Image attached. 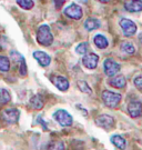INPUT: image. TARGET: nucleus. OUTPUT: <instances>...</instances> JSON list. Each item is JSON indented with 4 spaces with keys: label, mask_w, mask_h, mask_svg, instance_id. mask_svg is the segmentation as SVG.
Segmentation results:
<instances>
[{
    "label": "nucleus",
    "mask_w": 142,
    "mask_h": 150,
    "mask_svg": "<svg viewBox=\"0 0 142 150\" xmlns=\"http://www.w3.org/2000/svg\"><path fill=\"white\" fill-rule=\"evenodd\" d=\"M37 41L39 45L48 47L53 42V35L48 25H41L37 30Z\"/></svg>",
    "instance_id": "nucleus-1"
},
{
    "label": "nucleus",
    "mask_w": 142,
    "mask_h": 150,
    "mask_svg": "<svg viewBox=\"0 0 142 150\" xmlns=\"http://www.w3.org/2000/svg\"><path fill=\"white\" fill-rule=\"evenodd\" d=\"M53 119H54L60 126H62V127H69V126H71L72 122H73L72 116H71L67 110H63V109L57 110L56 112L53 113Z\"/></svg>",
    "instance_id": "nucleus-2"
},
{
    "label": "nucleus",
    "mask_w": 142,
    "mask_h": 150,
    "mask_svg": "<svg viewBox=\"0 0 142 150\" xmlns=\"http://www.w3.org/2000/svg\"><path fill=\"white\" fill-rule=\"evenodd\" d=\"M101 98H102V100H103L105 106H108V107L110 108H114L119 105V102L121 100V95L117 93V92L105 90L102 92Z\"/></svg>",
    "instance_id": "nucleus-3"
},
{
    "label": "nucleus",
    "mask_w": 142,
    "mask_h": 150,
    "mask_svg": "<svg viewBox=\"0 0 142 150\" xmlns=\"http://www.w3.org/2000/svg\"><path fill=\"white\" fill-rule=\"evenodd\" d=\"M20 117V111L18 109H5L2 113H1V118L8 125H13V123L18 122Z\"/></svg>",
    "instance_id": "nucleus-4"
},
{
    "label": "nucleus",
    "mask_w": 142,
    "mask_h": 150,
    "mask_svg": "<svg viewBox=\"0 0 142 150\" xmlns=\"http://www.w3.org/2000/svg\"><path fill=\"white\" fill-rule=\"evenodd\" d=\"M120 26H121L123 35L126 37H131V36H133L137 32V25L132 20H130V19L122 18L121 20H120Z\"/></svg>",
    "instance_id": "nucleus-5"
},
{
    "label": "nucleus",
    "mask_w": 142,
    "mask_h": 150,
    "mask_svg": "<svg viewBox=\"0 0 142 150\" xmlns=\"http://www.w3.org/2000/svg\"><path fill=\"white\" fill-rule=\"evenodd\" d=\"M64 15L69 18H71V19H74V20H79L82 18V15H83V12H82V9H81V7L78 5H76V4H71L70 6H68L66 9H64Z\"/></svg>",
    "instance_id": "nucleus-6"
},
{
    "label": "nucleus",
    "mask_w": 142,
    "mask_h": 150,
    "mask_svg": "<svg viewBox=\"0 0 142 150\" xmlns=\"http://www.w3.org/2000/svg\"><path fill=\"white\" fill-rule=\"evenodd\" d=\"M103 68H105V75L112 77L120 71V64H117L116 61L112 59H105L103 62Z\"/></svg>",
    "instance_id": "nucleus-7"
},
{
    "label": "nucleus",
    "mask_w": 142,
    "mask_h": 150,
    "mask_svg": "<svg viewBox=\"0 0 142 150\" xmlns=\"http://www.w3.org/2000/svg\"><path fill=\"white\" fill-rule=\"evenodd\" d=\"M95 123L105 130H110L114 126V119L109 115H101L95 119Z\"/></svg>",
    "instance_id": "nucleus-8"
},
{
    "label": "nucleus",
    "mask_w": 142,
    "mask_h": 150,
    "mask_svg": "<svg viewBox=\"0 0 142 150\" xmlns=\"http://www.w3.org/2000/svg\"><path fill=\"white\" fill-rule=\"evenodd\" d=\"M50 80L54 85V87H57L60 91H67L69 89V86H70L69 85V80L66 77H63V76H52L50 78Z\"/></svg>",
    "instance_id": "nucleus-9"
},
{
    "label": "nucleus",
    "mask_w": 142,
    "mask_h": 150,
    "mask_svg": "<svg viewBox=\"0 0 142 150\" xmlns=\"http://www.w3.org/2000/svg\"><path fill=\"white\" fill-rule=\"evenodd\" d=\"M98 62H99V56L95 54H84V57L82 58V64L88 69H95L98 66Z\"/></svg>",
    "instance_id": "nucleus-10"
},
{
    "label": "nucleus",
    "mask_w": 142,
    "mask_h": 150,
    "mask_svg": "<svg viewBox=\"0 0 142 150\" xmlns=\"http://www.w3.org/2000/svg\"><path fill=\"white\" fill-rule=\"evenodd\" d=\"M128 111L132 118L142 116V103L140 101H131L128 105Z\"/></svg>",
    "instance_id": "nucleus-11"
},
{
    "label": "nucleus",
    "mask_w": 142,
    "mask_h": 150,
    "mask_svg": "<svg viewBox=\"0 0 142 150\" xmlns=\"http://www.w3.org/2000/svg\"><path fill=\"white\" fill-rule=\"evenodd\" d=\"M33 58L37 60L38 64L41 67H48L51 62L50 56L46 52H43V51H35L33 52Z\"/></svg>",
    "instance_id": "nucleus-12"
},
{
    "label": "nucleus",
    "mask_w": 142,
    "mask_h": 150,
    "mask_svg": "<svg viewBox=\"0 0 142 150\" xmlns=\"http://www.w3.org/2000/svg\"><path fill=\"white\" fill-rule=\"evenodd\" d=\"M124 8L129 12H139L142 11V1L141 0H126Z\"/></svg>",
    "instance_id": "nucleus-13"
},
{
    "label": "nucleus",
    "mask_w": 142,
    "mask_h": 150,
    "mask_svg": "<svg viewBox=\"0 0 142 150\" xmlns=\"http://www.w3.org/2000/svg\"><path fill=\"white\" fill-rule=\"evenodd\" d=\"M109 83H110L112 87L120 89V88H123V87L126 85V80L123 76H114V77H112L110 79Z\"/></svg>",
    "instance_id": "nucleus-14"
},
{
    "label": "nucleus",
    "mask_w": 142,
    "mask_h": 150,
    "mask_svg": "<svg viewBox=\"0 0 142 150\" xmlns=\"http://www.w3.org/2000/svg\"><path fill=\"white\" fill-rule=\"evenodd\" d=\"M29 105L31 106V108L33 109H36V110H40L43 108V105H45V102L42 100L41 96H39V95H35V96L31 97V99L29 100Z\"/></svg>",
    "instance_id": "nucleus-15"
},
{
    "label": "nucleus",
    "mask_w": 142,
    "mask_h": 150,
    "mask_svg": "<svg viewBox=\"0 0 142 150\" xmlns=\"http://www.w3.org/2000/svg\"><path fill=\"white\" fill-rule=\"evenodd\" d=\"M99 27H100V21L98 19H95V18H89V19H87L85 22H84V28L88 31L95 30V29H98Z\"/></svg>",
    "instance_id": "nucleus-16"
},
{
    "label": "nucleus",
    "mask_w": 142,
    "mask_h": 150,
    "mask_svg": "<svg viewBox=\"0 0 142 150\" xmlns=\"http://www.w3.org/2000/svg\"><path fill=\"white\" fill-rule=\"evenodd\" d=\"M111 142L116 146L118 149L123 150L124 148H126V140H124L123 137L119 136V134H114V136H112V137H111Z\"/></svg>",
    "instance_id": "nucleus-17"
},
{
    "label": "nucleus",
    "mask_w": 142,
    "mask_h": 150,
    "mask_svg": "<svg viewBox=\"0 0 142 150\" xmlns=\"http://www.w3.org/2000/svg\"><path fill=\"white\" fill-rule=\"evenodd\" d=\"M93 40H95V46L100 49H105L108 47V45H109L107 38H105V36H102V35H97Z\"/></svg>",
    "instance_id": "nucleus-18"
},
{
    "label": "nucleus",
    "mask_w": 142,
    "mask_h": 150,
    "mask_svg": "<svg viewBox=\"0 0 142 150\" xmlns=\"http://www.w3.org/2000/svg\"><path fill=\"white\" fill-rule=\"evenodd\" d=\"M10 69V60L5 56H0V70L7 72Z\"/></svg>",
    "instance_id": "nucleus-19"
},
{
    "label": "nucleus",
    "mask_w": 142,
    "mask_h": 150,
    "mask_svg": "<svg viewBox=\"0 0 142 150\" xmlns=\"http://www.w3.org/2000/svg\"><path fill=\"white\" fill-rule=\"evenodd\" d=\"M10 101V93L7 89H0V103L5 105L7 102Z\"/></svg>",
    "instance_id": "nucleus-20"
},
{
    "label": "nucleus",
    "mask_w": 142,
    "mask_h": 150,
    "mask_svg": "<svg viewBox=\"0 0 142 150\" xmlns=\"http://www.w3.org/2000/svg\"><path fill=\"white\" fill-rule=\"evenodd\" d=\"M17 4L20 6L22 9H26V10L31 9L35 6L33 0H17Z\"/></svg>",
    "instance_id": "nucleus-21"
},
{
    "label": "nucleus",
    "mask_w": 142,
    "mask_h": 150,
    "mask_svg": "<svg viewBox=\"0 0 142 150\" xmlns=\"http://www.w3.org/2000/svg\"><path fill=\"white\" fill-rule=\"evenodd\" d=\"M78 87H79V89L81 92H83V93H88V95H91L92 93V89L90 88V86L83 80H79L78 81Z\"/></svg>",
    "instance_id": "nucleus-22"
},
{
    "label": "nucleus",
    "mask_w": 142,
    "mask_h": 150,
    "mask_svg": "<svg viewBox=\"0 0 142 150\" xmlns=\"http://www.w3.org/2000/svg\"><path fill=\"white\" fill-rule=\"evenodd\" d=\"M48 150H64V144L61 140H54L48 146Z\"/></svg>",
    "instance_id": "nucleus-23"
},
{
    "label": "nucleus",
    "mask_w": 142,
    "mask_h": 150,
    "mask_svg": "<svg viewBox=\"0 0 142 150\" xmlns=\"http://www.w3.org/2000/svg\"><path fill=\"white\" fill-rule=\"evenodd\" d=\"M88 49H89V45H88V42H81L80 45L77 46L76 52H77L78 54H87V51H88Z\"/></svg>",
    "instance_id": "nucleus-24"
},
{
    "label": "nucleus",
    "mask_w": 142,
    "mask_h": 150,
    "mask_svg": "<svg viewBox=\"0 0 142 150\" xmlns=\"http://www.w3.org/2000/svg\"><path fill=\"white\" fill-rule=\"evenodd\" d=\"M121 48H122V50H123V51H124L126 54H134V51H136V48H134V46H133L132 43H130V42L122 43Z\"/></svg>",
    "instance_id": "nucleus-25"
},
{
    "label": "nucleus",
    "mask_w": 142,
    "mask_h": 150,
    "mask_svg": "<svg viewBox=\"0 0 142 150\" xmlns=\"http://www.w3.org/2000/svg\"><path fill=\"white\" fill-rule=\"evenodd\" d=\"M19 74H20V76H22V77L27 75V64H26V61H25V59L19 64Z\"/></svg>",
    "instance_id": "nucleus-26"
},
{
    "label": "nucleus",
    "mask_w": 142,
    "mask_h": 150,
    "mask_svg": "<svg viewBox=\"0 0 142 150\" xmlns=\"http://www.w3.org/2000/svg\"><path fill=\"white\" fill-rule=\"evenodd\" d=\"M134 85H136L137 88L142 90V76H138V77L134 78Z\"/></svg>",
    "instance_id": "nucleus-27"
},
{
    "label": "nucleus",
    "mask_w": 142,
    "mask_h": 150,
    "mask_svg": "<svg viewBox=\"0 0 142 150\" xmlns=\"http://www.w3.org/2000/svg\"><path fill=\"white\" fill-rule=\"evenodd\" d=\"M53 2H54V5H56V8H57V9H60L63 6V4L66 2V0H53Z\"/></svg>",
    "instance_id": "nucleus-28"
},
{
    "label": "nucleus",
    "mask_w": 142,
    "mask_h": 150,
    "mask_svg": "<svg viewBox=\"0 0 142 150\" xmlns=\"http://www.w3.org/2000/svg\"><path fill=\"white\" fill-rule=\"evenodd\" d=\"M100 2H103V4H107V2H109L110 0H99Z\"/></svg>",
    "instance_id": "nucleus-29"
}]
</instances>
